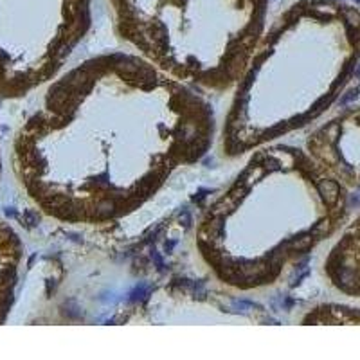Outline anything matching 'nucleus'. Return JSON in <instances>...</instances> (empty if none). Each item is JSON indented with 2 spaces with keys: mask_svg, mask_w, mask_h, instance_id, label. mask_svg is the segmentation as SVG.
I'll use <instances>...</instances> for the list:
<instances>
[{
  "mask_svg": "<svg viewBox=\"0 0 360 360\" xmlns=\"http://www.w3.org/2000/svg\"><path fill=\"white\" fill-rule=\"evenodd\" d=\"M37 94L8 162L25 202L54 224H123L217 148L207 96L130 49L92 54Z\"/></svg>",
  "mask_w": 360,
  "mask_h": 360,
  "instance_id": "obj_1",
  "label": "nucleus"
},
{
  "mask_svg": "<svg viewBox=\"0 0 360 360\" xmlns=\"http://www.w3.org/2000/svg\"><path fill=\"white\" fill-rule=\"evenodd\" d=\"M349 220V191L303 146L279 143L243 157L191 234L198 265L221 288L262 294L339 234Z\"/></svg>",
  "mask_w": 360,
  "mask_h": 360,
  "instance_id": "obj_2",
  "label": "nucleus"
},
{
  "mask_svg": "<svg viewBox=\"0 0 360 360\" xmlns=\"http://www.w3.org/2000/svg\"><path fill=\"white\" fill-rule=\"evenodd\" d=\"M360 63V11L301 2L265 27L229 90L217 150L243 159L314 127L339 101Z\"/></svg>",
  "mask_w": 360,
  "mask_h": 360,
  "instance_id": "obj_3",
  "label": "nucleus"
},
{
  "mask_svg": "<svg viewBox=\"0 0 360 360\" xmlns=\"http://www.w3.org/2000/svg\"><path fill=\"white\" fill-rule=\"evenodd\" d=\"M269 0H110L127 49L186 85L229 94L266 27Z\"/></svg>",
  "mask_w": 360,
  "mask_h": 360,
  "instance_id": "obj_4",
  "label": "nucleus"
},
{
  "mask_svg": "<svg viewBox=\"0 0 360 360\" xmlns=\"http://www.w3.org/2000/svg\"><path fill=\"white\" fill-rule=\"evenodd\" d=\"M90 25V0H0V101H20L58 78Z\"/></svg>",
  "mask_w": 360,
  "mask_h": 360,
  "instance_id": "obj_5",
  "label": "nucleus"
},
{
  "mask_svg": "<svg viewBox=\"0 0 360 360\" xmlns=\"http://www.w3.org/2000/svg\"><path fill=\"white\" fill-rule=\"evenodd\" d=\"M303 148L323 172L349 193L360 188V105L315 123Z\"/></svg>",
  "mask_w": 360,
  "mask_h": 360,
  "instance_id": "obj_6",
  "label": "nucleus"
},
{
  "mask_svg": "<svg viewBox=\"0 0 360 360\" xmlns=\"http://www.w3.org/2000/svg\"><path fill=\"white\" fill-rule=\"evenodd\" d=\"M321 270L333 290L360 301V211L333 238Z\"/></svg>",
  "mask_w": 360,
  "mask_h": 360,
  "instance_id": "obj_7",
  "label": "nucleus"
},
{
  "mask_svg": "<svg viewBox=\"0 0 360 360\" xmlns=\"http://www.w3.org/2000/svg\"><path fill=\"white\" fill-rule=\"evenodd\" d=\"M24 259L25 245L20 233L0 218V324L8 323L17 304Z\"/></svg>",
  "mask_w": 360,
  "mask_h": 360,
  "instance_id": "obj_8",
  "label": "nucleus"
},
{
  "mask_svg": "<svg viewBox=\"0 0 360 360\" xmlns=\"http://www.w3.org/2000/svg\"><path fill=\"white\" fill-rule=\"evenodd\" d=\"M303 324H360V308L346 304H317L301 317Z\"/></svg>",
  "mask_w": 360,
  "mask_h": 360,
  "instance_id": "obj_9",
  "label": "nucleus"
},
{
  "mask_svg": "<svg viewBox=\"0 0 360 360\" xmlns=\"http://www.w3.org/2000/svg\"><path fill=\"white\" fill-rule=\"evenodd\" d=\"M2 172H4V152H2V141H0V179H2Z\"/></svg>",
  "mask_w": 360,
  "mask_h": 360,
  "instance_id": "obj_10",
  "label": "nucleus"
}]
</instances>
